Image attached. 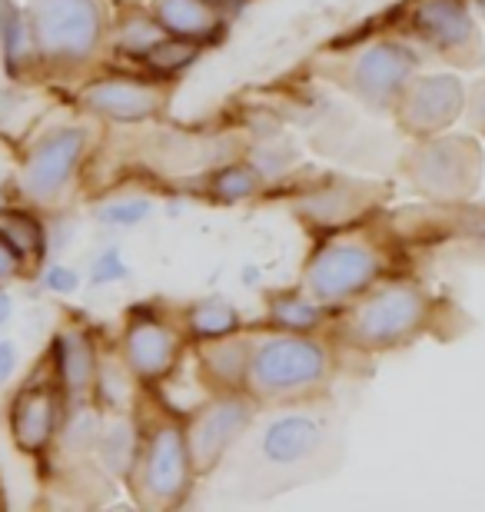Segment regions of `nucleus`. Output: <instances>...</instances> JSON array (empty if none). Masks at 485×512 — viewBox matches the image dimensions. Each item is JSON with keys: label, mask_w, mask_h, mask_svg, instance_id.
I'll return each instance as SVG.
<instances>
[{"label": "nucleus", "mask_w": 485, "mask_h": 512, "mask_svg": "<svg viewBox=\"0 0 485 512\" xmlns=\"http://www.w3.org/2000/svg\"><path fill=\"white\" fill-rule=\"evenodd\" d=\"M216 190H220L223 197H246V193L253 190V177L243 167H230V170L220 173V180H216Z\"/></svg>", "instance_id": "obj_25"}, {"label": "nucleus", "mask_w": 485, "mask_h": 512, "mask_svg": "<svg viewBox=\"0 0 485 512\" xmlns=\"http://www.w3.org/2000/svg\"><path fill=\"white\" fill-rule=\"evenodd\" d=\"M462 100L466 94L456 77H426L402 100V124L412 133H436L459 117Z\"/></svg>", "instance_id": "obj_5"}, {"label": "nucleus", "mask_w": 485, "mask_h": 512, "mask_svg": "<svg viewBox=\"0 0 485 512\" xmlns=\"http://www.w3.org/2000/svg\"><path fill=\"white\" fill-rule=\"evenodd\" d=\"M150 60L153 70H177V67H187L190 60L196 57V44L187 37V40H157L147 54H143Z\"/></svg>", "instance_id": "obj_19"}, {"label": "nucleus", "mask_w": 485, "mask_h": 512, "mask_svg": "<svg viewBox=\"0 0 485 512\" xmlns=\"http://www.w3.org/2000/svg\"><path fill=\"white\" fill-rule=\"evenodd\" d=\"M236 326V313L226 303H203L193 310V330L200 336H223Z\"/></svg>", "instance_id": "obj_21"}, {"label": "nucleus", "mask_w": 485, "mask_h": 512, "mask_svg": "<svg viewBox=\"0 0 485 512\" xmlns=\"http://www.w3.org/2000/svg\"><path fill=\"white\" fill-rule=\"evenodd\" d=\"M376 273V260L359 247H336L326 250L309 270V286L319 300H339V296L356 293Z\"/></svg>", "instance_id": "obj_6"}, {"label": "nucleus", "mask_w": 485, "mask_h": 512, "mask_svg": "<svg viewBox=\"0 0 485 512\" xmlns=\"http://www.w3.org/2000/svg\"><path fill=\"white\" fill-rule=\"evenodd\" d=\"M323 373V353L303 340L266 343L253 360V376L263 389H293L313 383Z\"/></svg>", "instance_id": "obj_4"}, {"label": "nucleus", "mask_w": 485, "mask_h": 512, "mask_svg": "<svg viewBox=\"0 0 485 512\" xmlns=\"http://www.w3.org/2000/svg\"><path fill=\"white\" fill-rule=\"evenodd\" d=\"M157 17L163 27H170L177 37H206L216 27L213 10L206 0H160Z\"/></svg>", "instance_id": "obj_16"}, {"label": "nucleus", "mask_w": 485, "mask_h": 512, "mask_svg": "<svg viewBox=\"0 0 485 512\" xmlns=\"http://www.w3.org/2000/svg\"><path fill=\"white\" fill-rule=\"evenodd\" d=\"M54 433V399L47 393H24L14 409V436L24 449H40Z\"/></svg>", "instance_id": "obj_15"}, {"label": "nucleus", "mask_w": 485, "mask_h": 512, "mask_svg": "<svg viewBox=\"0 0 485 512\" xmlns=\"http://www.w3.org/2000/svg\"><path fill=\"white\" fill-rule=\"evenodd\" d=\"M47 286H50V290H74L77 276L70 273V270H64V266H57V270L47 273Z\"/></svg>", "instance_id": "obj_27"}, {"label": "nucleus", "mask_w": 485, "mask_h": 512, "mask_svg": "<svg viewBox=\"0 0 485 512\" xmlns=\"http://www.w3.org/2000/svg\"><path fill=\"white\" fill-rule=\"evenodd\" d=\"M160 40V30L157 24H147V20H133L127 27V34H123V47L137 50V54H147V50Z\"/></svg>", "instance_id": "obj_24"}, {"label": "nucleus", "mask_w": 485, "mask_h": 512, "mask_svg": "<svg viewBox=\"0 0 485 512\" xmlns=\"http://www.w3.org/2000/svg\"><path fill=\"white\" fill-rule=\"evenodd\" d=\"M17 270V250L7 240H0V280Z\"/></svg>", "instance_id": "obj_29"}, {"label": "nucleus", "mask_w": 485, "mask_h": 512, "mask_svg": "<svg viewBox=\"0 0 485 512\" xmlns=\"http://www.w3.org/2000/svg\"><path fill=\"white\" fill-rule=\"evenodd\" d=\"M60 373H64L67 386L74 389H84L94 380V350L80 333H70L60 343Z\"/></svg>", "instance_id": "obj_17"}, {"label": "nucleus", "mask_w": 485, "mask_h": 512, "mask_svg": "<svg viewBox=\"0 0 485 512\" xmlns=\"http://www.w3.org/2000/svg\"><path fill=\"white\" fill-rule=\"evenodd\" d=\"M0 240H7L17 253H37L40 250V230L34 220L20 217V213H7L0 217Z\"/></svg>", "instance_id": "obj_20"}, {"label": "nucleus", "mask_w": 485, "mask_h": 512, "mask_svg": "<svg viewBox=\"0 0 485 512\" xmlns=\"http://www.w3.org/2000/svg\"><path fill=\"white\" fill-rule=\"evenodd\" d=\"M127 356L143 376H163L173 366V340L163 326L137 323L127 336Z\"/></svg>", "instance_id": "obj_13"}, {"label": "nucleus", "mask_w": 485, "mask_h": 512, "mask_svg": "<svg viewBox=\"0 0 485 512\" xmlns=\"http://www.w3.org/2000/svg\"><path fill=\"white\" fill-rule=\"evenodd\" d=\"M416 60L409 50L396 44H379L356 64V84L369 100H389L396 90L406 84Z\"/></svg>", "instance_id": "obj_10"}, {"label": "nucleus", "mask_w": 485, "mask_h": 512, "mask_svg": "<svg viewBox=\"0 0 485 512\" xmlns=\"http://www.w3.org/2000/svg\"><path fill=\"white\" fill-rule=\"evenodd\" d=\"M127 276V266L120 263V256L117 253H107V256H100L97 266H94V280L97 283H110V280H123Z\"/></svg>", "instance_id": "obj_26"}, {"label": "nucleus", "mask_w": 485, "mask_h": 512, "mask_svg": "<svg viewBox=\"0 0 485 512\" xmlns=\"http://www.w3.org/2000/svg\"><path fill=\"white\" fill-rule=\"evenodd\" d=\"M0 10H4V0H0ZM0 37H4V30H0Z\"/></svg>", "instance_id": "obj_32"}, {"label": "nucleus", "mask_w": 485, "mask_h": 512, "mask_svg": "<svg viewBox=\"0 0 485 512\" xmlns=\"http://www.w3.org/2000/svg\"><path fill=\"white\" fill-rule=\"evenodd\" d=\"M246 419H250V409L243 403H220L196 419L190 433V456L196 469H210L230 446V439L246 426Z\"/></svg>", "instance_id": "obj_9"}, {"label": "nucleus", "mask_w": 485, "mask_h": 512, "mask_svg": "<svg viewBox=\"0 0 485 512\" xmlns=\"http://www.w3.org/2000/svg\"><path fill=\"white\" fill-rule=\"evenodd\" d=\"M7 316H10V300H7L4 293H0V323H4Z\"/></svg>", "instance_id": "obj_31"}, {"label": "nucleus", "mask_w": 485, "mask_h": 512, "mask_svg": "<svg viewBox=\"0 0 485 512\" xmlns=\"http://www.w3.org/2000/svg\"><path fill=\"white\" fill-rule=\"evenodd\" d=\"M150 489L163 499H173L183 489L187 479V449L177 429H160L150 446V466H147Z\"/></svg>", "instance_id": "obj_12"}, {"label": "nucleus", "mask_w": 485, "mask_h": 512, "mask_svg": "<svg viewBox=\"0 0 485 512\" xmlns=\"http://www.w3.org/2000/svg\"><path fill=\"white\" fill-rule=\"evenodd\" d=\"M472 124L485 130V80L476 87V94H472Z\"/></svg>", "instance_id": "obj_30"}, {"label": "nucleus", "mask_w": 485, "mask_h": 512, "mask_svg": "<svg viewBox=\"0 0 485 512\" xmlns=\"http://www.w3.org/2000/svg\"><path fill=\"white\" fill-rule=\"evenodd\" d=\"M319 443V429L313 419L290 416L270 426V433L263 436V453L273 463H296L306 453H313V446Z\"/></svg>", "instance_id": "obj_14"}, {"label": "nucleus", "mask_w": 485, "mask_h": 512, "mask_svg": "<svg viewBox=\"0 0 485 512\" xmlns=\"http://www.w3.org/2000/svg\"><path fill=\"white\" fill-rule=\"evenodd\" d=\"M150 213V203L143 200H130V203H110V207L100 210V220L110 223V227H133Z\"/></svg>", "instance_id": "obj_23"}, {"label": "nucleus", "mask_w": 485, "mask_h": 512, "mask_svg": "<svg viewBox=\"0 0 485 512\" xmlns=\"http://www.w3.org/2000/svg\"><path fill=\"white\" fill-rule=\"evenodd\" d=\"M34 34L50 57L80 60L100 37V14L94 0H34Z\"/></svg>", "instance_id": "obj_2"}, {"label": "nucleus", "mask_w": 485, "mask_h": 512, "mask_svg": "<svg viewBox=\"0 0 485 512\" xmlns=\"http://www.w3.org/2000/svg\"><path fill=\"white\" fill-rule=\"evenodd\" d=\"M87 107L113 120H143L157 110V90L137 84V80H100L87 87Z\"/></svg>", "instance_id": "obj_11"}, {"label": "nucleus", "mask_w": 485, "mask_h": 512, "mask_svg": "<svg viewBox=\"0 0 485 512\" xmlns=\"http://www.w3.org/2000/svg\"><path fill=\"white\" fill-rule=\"evenodd\" d=\"M80 147H84V140H80L77 130H64V133H57V137H50L47 143H40V150L27 163L24 187L34 193V197L57 193L67 183L70 170H74Z\"/></svg>", "instance_id": "obj_8"}, {"label": "nucleus", "mask_w": 485, "mask_h": 512, "mask_svg": "<svg viewBox=\"0 0 485 512\" xmlns=\"http://www.w3.org/2000/svg\"><path fill=\"white\" fill-rule=\"evenodd\" d=\"M422 316V300L409 290H392L376 296L359 313V336L366 343H392L406 336Z\"/></svg>", "instance_id": "obj_7"}, {"label": "nucleus", "mask_w": 485, "mask_h": 512, "mask_svg": "<svg viewBox=\"0 0 485 512\" xmlns=\"http://www.w3.org/2000/svg\"><path fill=\"white\" fill-rule=\"evenodd\" d=\"M412 180L432 197L459 200L479 187L482 153L469 137H442L416 150L412 157Z\"/></svg>", "instance_id": "obj_1"}, {"label": "nucleus", "mask_w": 485, "mask_h": 512, "mask_svg": "<svg viewBox=\"0 0 485 512\" xmlns=\"http://www.w3.org/2000/svg\"><path fill=\"white\" fill-rule=\"evenodd\" d=\"M14 366H17L14 343H0V383H7V376L14 373Z\"/></svg>", "instance_id": "obj_28"}, {"label": "nucleus", "mask_w": 485, "mask_h": 512, "mask_svg": "<svg viewBox=\"0 0 485 512\" xmlns=\"http://www.w3.org/2000/svg\"><path fill=\"white\" fill-rule=\"evenodd\" d=\"M416 27L429 44H436L446 54H456V60H466V64L479 60L476 24H472L469 10L459 0H426V4H419Z\"/></svg>", "instance_id": "obj_3"}, {"label": "nucleus", "mask_w": 485, "mask_h": 512, "mask_svg": "<svg viewBox=\"0 0 485 512\" xmlns=\"http://www.w3.org/2000/svg\"><path fill=\"white\" fill-rule=\"evenodd\" d=\"M316 306H309L303 300H293V296H286V300H280L273 306V320L290 326V330H306V326L316 323Z\"/></svg>", "instance_id": "obj_22"}, {"label": "nucleus", "mask_w": 485, "mask_h": 512, "mask_svg": "<svg viewBox=\"0 0 485 512\" xmlns=\"http://www.w3.org/2000/svg\"><path fill=\"white\" fill-rule=\"evenodd\" d=\"M100 453L113 473H123L133 459V426L117 423L113 429H107V436L100 439Z\"/></svg>", "instance_id": "obj_18"}]
</instances>
